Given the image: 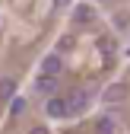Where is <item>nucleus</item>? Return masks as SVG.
<instances>
[{
	"instance_id": "6",
	"label": "nucleus",
	"mask_w": 130,
	"mask_h": 134,
	"mask_svg": "<svg viewBox=\"0 0 130 134\" xmlns=\"http://www.w3.org/2000/svg\"><path fill=\"white\" fill-rule=\"evenodd\" d=\"M95 131H99V134H114V118H108V115H105V118H99Z\"/></svg>"
},
{
	"instance_id": "11",
	"label": "nucleus",
	"mask_w": 130,
	"mask_h": 134,
	"mask_svg": "<svg viewBox=\"0 0 130 134\" xmlns=\"http://www.w3.org/2000/svg\"><path fill=\"white\" fill-rule=\"evenodd\" d=\"M29 134H48V128H41V125H38V128H32Z\"/></svg>"
},
{
	"instance_id": "2",
	"label": "nucleus",
	"mask_w": 130,
	"mask_h": 134,
	"mask_svg": "<svg viewBox=\"0 0 130 134\" xmlns=\"http://www.w3.org/2000/svg\"><path fill=\"white\" fill-rule=\"evenodd\" d=\"M44 109H48V115H51V118H67V115H70V109H67V96H51Z\"/></svg>"
},
{
	"instance_id": "3",
	"label": "nucleus",
	"mask_w": 130,
	"mask_h": 134,
	"mask_svg": "<svg viewBox=\"0 0 130 134\" xmlns=\"http://www.w3.org/2000/svg\"><path fill=\"white\" fill-rule=\"evenodd\" d=\"M35 90L44 93V96H54V93H57V77H54V74H41V77L35 80Z\"/></svg>"
},
{
	"instance_id": "12",
	"label": "nucleus",
	"mask_w": 130,
	"mask_h": 134,
	"mask_svg": "<svg viewBox=\"0 0 130 134\" xmlns=\"http://www.w3.org/2000/svg\"><path fill=\"white\" fill-rule=\"evenodd\" d=\"M73 0H54V7H70Z\"/></svg>"
},
{
	"instance_id": "7",
	"label": "nucleus",
	"mask_w": 130,
	"mask_h": 134,
	"mask_svg": "<svg viewBox=\"0 0 130 134\" xmlns=\"http://www.w3.org/2000/svg\"><path fill=\"white\" fill-rule=\"evenodd\" d=\"M16 93V83L13 80H0V99H13Z\"/></svg>"
},
{
	"instance_id": "5",
	"label": "nucleus",
	"mask_w": 130,
	"mask_h": 134,
	"mask_svg": "<svg viewBox=\"0 0 130 134\" xmlns=\"http://www.w3.org/2000/svg\"><path fill=\"white\" fill-rule=\"evenodd\" d=\"M102 99H105V102H111V105H114V102H124V99H127V86H124V83H111Z\"/></svg>"
},
{
	"instance_id": "8",
	"label": "nucleus",
	"mask_w": 130,
	"mask_h": 134,
	"mask_svg": "<svg viewBox=\"0 0 130 134\" xmlns=\"http://www.w3.org/2000/svg\"><path fill=\"white\" fill-rule=\"evenodd\" d=\"M89 16H92V7H86V3L76 7V19H79V23H89Z\"/></svg>"
},
{
	"instance_id": "1",
	"label": "nucleus",
	"mask_w": 130,
	"mask_h": 134,
	"mask_svg": "<svg viewBox=\"0 0 130 134\" xmlns=\"http://www.w3.org/2000/svg\"><path fill=\"white\" fill-rule=\"evenodd\" d=\"M86 105H89V90H76V93L67 96V109H70V115L86 112Z\"/></svg>"
},
{
	"instance_id": "9",
	"label": "nucleus",
	"mask_w": 130,
	"mask_h": 134,
	"mask_svg": "<svg viewBox=\"0 0 130 134\" xmlns=\"http://www.w3.org/2000/svg\"><path fill=\"white\" fill-rule=\"evenodd\" d=\"M70 48H73V38H70V35H63V38L57 42V51H70Z\"/></svg>"
},
{
	"instance_id": "10",
	"label": "nucleus",
	"mask_w": 130,
	"mask_h": 134,
	"mask_svg": "<svg viewBox=\"0 0 130 134\" xmlns=\"http://www.w3.org/2000/svg\"><path fill=\"white\" fill-rule=\"evenodd\" d=\"M10 112H13V115H19V112H25V102H22V99H13V105H10Z\"/></svg>"
},
{
	"instance_id": "4",
	"label": "nucleus",
	"mask_w": 130,
	"mask_h": 134,
	"mask_svg": "<svg viewBox=\"0 0 130 134\" xmlns=\"http://www.w3.org/2000/svg\"><path fill=\"white\" fill-rule=\"evenodd\" d=\"M60 70H63L60 51H57V54H44V58H41V74H54V77H57Z\"/></svg>"
}]
</instances>
